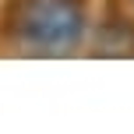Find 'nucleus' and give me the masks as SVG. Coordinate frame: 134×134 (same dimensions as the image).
<instances>
[{"label":"nucleus","mask_w":134,"mask_h":134,"mask_svg":"<svg viewBox=\"0 0 134 134\" xmlns=\"http://www.w3.org/2000/svg\"><path fill=\"white\" fill-rule=\"evenodd\" d=\"M11 21L14 35L35 53H67L85 35L81 0H18Z\"/></svg>","instance_id":"f257e3e1"}]
</instances>
